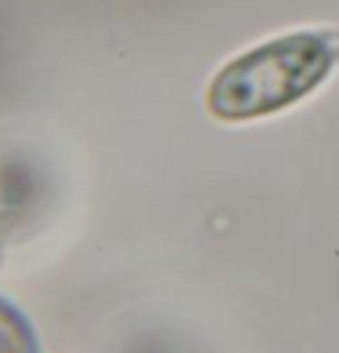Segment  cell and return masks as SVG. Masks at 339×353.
<instances>
[{
    "mask_svg": "<svg viewBox=\"0 0 339 353\" xmlns=\"http://www.w3.org/2000/svg\"><path fill=\"white\" fill-rule=\"evenodd\" d=\"M339 62V33H284L230 59L208 84V110L219 121H255L296 106Z\"/></svg>",
    "mask_w": 339,
    "mask_h": 353,
    "instance_id": "obj_1",
    "label": "cell"
}]
</instances>
